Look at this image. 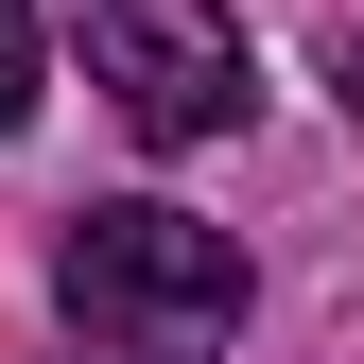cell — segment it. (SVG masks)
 <instances>
[{
	"mask_svg": "<svg viewBox=\"0 0 364 364\" xmlns=\"http://www.w3.org/2000/svg\"><path fill=\"white\" fill-rule=\"evenodd\" d=\"M70 18H87V87H105L156 156H191V139H225V122L260 105L225 0H70Z\"/></svg>",
	"mask_w": 364,
	"mask_h": 364,
	"instance_id": "2",
	"label": "cell"
},
{
	"mask_svg": "<svg viewBox=\"0 0 364 364\" xmlns=\"http://www.w3.org/2000/svg\"><path fill=\"white\" fill-rule=\"evenodd\" d=\"M18 105H35V0H0V139H18Z\"/></svg>",
	"mask_w": 364,
	"mask_h": 364,
	"instance_id": "3",
	"label": "cell"
},
{
	"mask_svg": "<svg viewBox=\"0 0 364 364\" xmlns=\"http://www.w3.org/2000/svg\"><path fill=\"white\" fill-rule=\"evenodd\" d=\"M53 295H70V330L87 347H122V364H208L225 330H243V243L191 208H70L53 225Z\"/></svg>",
	"mask_w": 364,
	"mask_h": 364,
	"instance_id": "1",
	"label": "cell"
},
{
	"mask_svg": "<svg viewBox=\"0 0 364 364\" xmlns=\"http://www.w3.org/2000/svg\"><path fill=\"white\" fill-rule=\"evenodd\" d=\"M330 87H347V105H364V35H347V53H330Z\"/></svg>",
	"mask_w": 364,
	"mask_h": 364,
	"instance_id": "4",
	"label": "cell"
}]
</instances>
